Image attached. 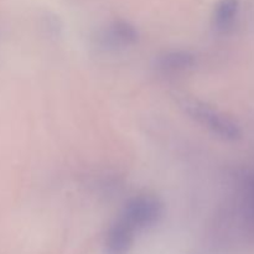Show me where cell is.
<instances>
[{"label":"cell","mask_w":254,"mask_h":254,"mask_svg":"<svg viewBox=\"0 0 254 254\" xmlns=\"http://www.w3.org/2000/svg\"><path fill=\"white\" fill-rule=\"evenodd\" d=\"M181 108L190 118L207 128L215 135L225 140H237L241 138V129L232 119L218 112L210 104L191 97H183L179 101Z\"/></svg>","instance_id":"cell-1"},{"label":"cell","mask_w":254,"mask_h":254,"mask_svg":"<svg viewBox=\"0 0 254 254\" xmlns=\"http://www.w3.org/2000/svg\"><path fill=\"white\" fill-rule=\"evenodd\" d=\"M197 62L196 55L188 50H170L156 59V67L163 72L175 73L192 68Z\"/></svg>","instance_id":"cell-5"},{"label":"cell","mask_w":254,"mask_h":254,"mask_svg":"<svg viewBox=\"0 0 254 254\" xmlns=\"http://www.w3.org/2000/svg\"><path fill=\"white\" fill-rule=\"evenodd\" d=\"M240 11V0H218L213 9V26L220 31L230 29Z\"/></svg>","instance_id":"cell-6"},{"label":"cell","mask_w":254,"mask_h":254,"mask_svg":"<svg viewBox=\"0 0 254 254\" xmlns=\"http://www.w3.org/2000/svg\"><path fill=\"white\" fill-rule=\"evenodd\" d=\"M136 231L119 216L107 231L104 238V254H128L135 240Z\"/></svg>","instance_id":"cell-3"},{"label":"cell","mask_w":254,"mask_h":254,"mask_svg":"<svg viewBox=\"0 0 254 254\" xmlns=\"http://www.w3.org/2000/svg\"><path fill=\"white\" fill-rule=\"evenodd\" d=\"M253 200H254V197H253ZM253 203H254V201H253Z\"/></svg>","instance_id":"cell-7"},{"label":"cell","mask_w":254,"mask_h":254,"mask_svg":"<svg viewBox=\"0 0 254 254\" xmlns=\"http://www.w3.org/2000/svg\"><path fill=\"white\" fill-rule=\"evenodd\" d=\"M163 216L164 203L160 198L149 193H141L129 198L121 213V217L135 231L154 227L160 222Z\"/></svg>","instance_id":"cell-2"},{"label":"cell","mask_w":254,"mask_h":254,"mask_svg":"<svg viewBox=\"0 0 254 254\" xmlns=\"http://www.w3.org/2000/svg\"><path fill=\"white\" fill-rule=\"evenodd\" d=\"M139 31L127 20H116L106 27L99 36V42L106 49H124L138 42Z\"/></svg>","instance_id":"cell-4"}]
</instances>
